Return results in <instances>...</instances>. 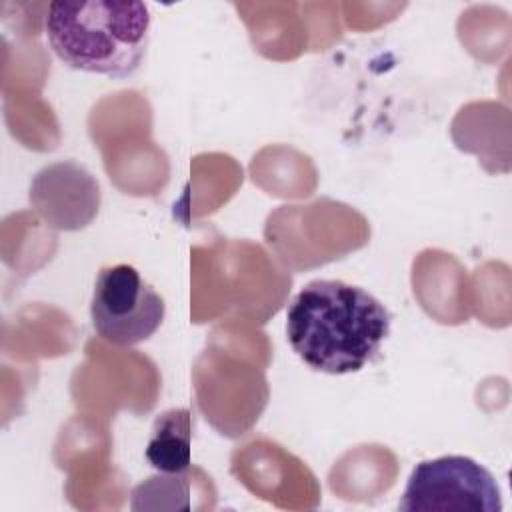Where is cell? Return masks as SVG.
<instances>
[{"instance_id": "2", "label": "cell", "mask_w": 512, "mask_h": 512, "mask_svg": "<svg viewBox=\"0 0 512 512\" xmlns=\"http://www.w3.org/2000/svg\"><path fill=\"white\" fill-rule=\"evenodd\" d=\"M44 34L68 68L116 80L130 78L150 44V12L136 0H56Z\"/></svg>"}, {"instance_id": "1", "label": "cell", "mask_w": 512, "mask_h": 512, "mask_svg": "<svg viewBox=\"0 0 512 512\" xmlns=\"http://www.w3.org/2000/svg\"><path fill=\"white\" fill-rule=\"evenodd\" d=\"M390 312L360 286L312 280L286 310V336L312 370L350 374L376 358L390 334Z\"/></svg>"}, {"instance_id": "4", "label": "cell", "mask_w": 512, "mask_h": 512, "mask_svg": "<svg viewBox=\"0 0 512 512\" xmlns=\"http://www.w3.org/2000/svg\"><path fill=\"white\" fill-rule=\"evenodd\" d=\"M164 298L130 264L100 268L92 300L90 320L96 334L114 346H136L162 326Z\"/></svg>"}, {"instance_id": "3", "label": "cell", "mask_w": 512, "mask_h": 512, "mask_svg": "<svg viewBox=\"0 0 512 512\" xmlns=\"http://www.w3.org/2000/svg\"><path fill=\"white\" fill-rule=\"evenodd\" d=\"M400 512H502L500 488L474 458L448 454L422 460L410 472Z\"/></svg>"}, {"instance_id": "5", "label": "cell", "mask_w": 512, "mask_h": 512, "mask_svg": "<svg viewBox=\"0 0 512 512\" xmlns=\"http://www.w3.org/2000/svg\"><path fill=\"white\" fill-rule=\"evenodd\" d=\"M194 418L188 408H170L152 424L146 460L160 474H184L192 464Z\"/></svg>"}]
</instances>
